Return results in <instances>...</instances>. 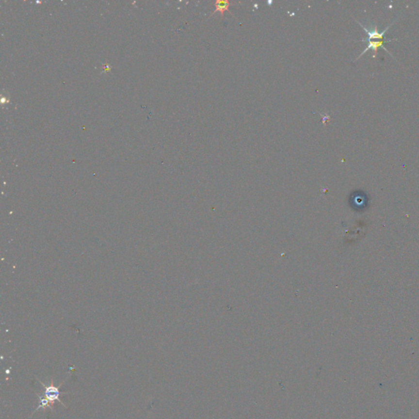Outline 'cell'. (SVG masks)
I'll list each match as a JSON object with an SVG mask.
<instances>
[{
	"label": "cell",
	"instance_id": "1",
	"mask_svg": "<svg viewBox=\"0 0 419 419\" xmlns=\"http://www.w3.org/2000/svg\"><path fill=\"white\" fill-rule=\"evenodd\" d=\"M395 40H396V39H384V40H367V39H361L360 41H362V42H368L369 44H368V46L365 48V49L363 51L361 54L356 58V60L359 59L360 57H362V56L364 55V54L366 53L367 51H369V50L370 49L372 50V52H373L372 58H376L377 54V49H378L379 48H383V49L387 51V52L389 55H390L392 58H394V56L390 53V51H389L387 48L384 47L383 45H384L385 43L390 42V41H395Z\"/></svg>",
	"mask_w": 419,
	"mask_h": 419
},
{
	"label": "cell",
	"instance_id": "2",
	"mask_svg": "<svg viewBox=\"0 0 419 419\" xmlns=\"http://www.w3.org/2000/svg\"><path fill=\"white\" fill-rule=\"evenodd\" d=\"M39 383L42 384L43 387L45 388V397L47 399L48 401H49L50 403H51V405H53L54 403H55V401H58L59 403H62L64 407H66L65 404L63 403V401H61L60 397L61 395L62 394H65V392H61L60 390H59V388L57 387H54L53 385V381L52 379L51 380V383H50L49 386L45 385V383H43L41 381H39ZM53 407V406H52Z\"/></svg>",
	"mask_w": 419,
	"mask_h": 419
},
{
	"label": "cell",
	"instance_id": "3",
	"mask_svg": "<svg viewBox=\"0 0 419 419\" xmlns=\"http://www.w3.org/2000/svg\"><path fill=\"white\" fill-rule=\"evenodd\" d=\"M355 21L366 32L368 39H367V40H384V39H383L384 34L387 33L388 30L390 29V26H393V24L395 23V21H393L392 23H390L389 26H387L385 29L383 30V32H379L378 28H377V24H375L374 26H372L371 28H368V27H366V26H364L363 24L360 23L357 20H355Z\"/></svg>",
	"mask_w": 419,
	"mask_h": 419
},
{
	"label": "cell",
	"instance_id": "4",
	"mask_svg": "<svg viewBox=\"0 0 419 419\" xmlns=\"http://www.w3.org/2000/svg\"><path fill=\"white\" fill-rule=\"evenodd\" d=\"M35 394H36V396L39 397V405L37 407L36 409L32 413L31 417L33 416V414H34L35 412L39 410V409H46L47 408H50L52 410H54V408L51 405L49 401H48L47 399L45 398V396H39V394L37 392H35Z\"/></svg>",
	"mask_w": 419,
	"mask_h": 419
},
{
	"label": "cell",
	"instance_id": "5",
	"mask_svg": "<svg viewBox=\"0 0 419 419\" xmlns=\"http://www.w3.org/2000/svg\"><path fill=\"white\" fill-rule=\"evenodd\" d=\"M215 10L213 12L211 15H215V13H217V12H220L221 16H223L225 11L229 12L228 11V8H229V2L228 1H220L219 0V1L215 2Z\"/></svg>",
	"mask_w": 419,
	"mask_h": 419
}]
</instances>
